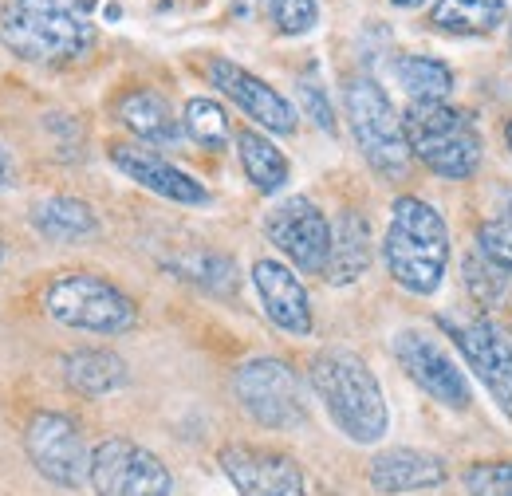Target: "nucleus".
Instances as JSON below:
<instances>
[{
  "label": "nucleus",
  "instance_id": "obj_1",
  "mask_svg": "<svg viewBox=\"0 0 512 496\" xmlns=\"http://www.w3.org/2000/svg\"><path fill=\"white\" fill-rule=\"evenodd\" d=\"M0 44L28 63L79 60L95 44L91 0H8Z\"/></svg>",
  "mask_w": 512,
  "mask_h": 496
},
{
  "label": "nucleus",
  "instance_id": "obj_2",
  "mask_svg": "<svg viewBox=\"0 0 512 496\" xmlns=\"http://www.w3.org/2000/svg\"><path fill=\"white\" fill-rule=\"evenodd\" d=\"M383 260L394 284L414 296H434L449 264V229L442 213L422 197H398L390 205Z\"/></svg>",
  "mask_w": 512,
  "mask_h": 496
},
{
  "label": "nucleus",
  "instance_id": "obj_3",
  "mask_svg": "<svg viewBox=\"0 0 512 496\" xmlns=\"http://www.w3.org/2000/svg\"><path fill=\"white\" fill-rule=\"evenodd\" d=\"M312 386L327 406L331 422L359 445L386 434V398L375 371L351 351H320L312 359Z\"/></svg>",
  "mask_w": 512,
  "mask_h": 496
},
{
  "label": "nucleus",
  "instance_id": "obj_4",
  "mask_svg": "<svg viewBox=\"0 0 512 496\" xmlns=\"http://www.w3.org/2000/svg\"><path fill=\"white\" fill-rule=\"evenodd\" d=\"M402 126L410 154L438 178L461 182L481 166V134L465 111H453L449 103H410Z\"/></svg>",
  "mask_w": 512,
  "mask_h": 496
},
{
  "label": "nucleus",
  "instance_id": "obj_5",
  "mask_svg": "<svg viewBox=\"0 0 512 496\" xmlns=\"http://www.w3.org/2000/svg\"><path fill=\"white\" fill-rule=\"evenodd\" d=\"M343 107H347V123H351L363 158L383 178H402L410 166V142H406L402 115L394 111L383 87L371 75H355L343 87Z\"/></svg>",
  "mask_w": 512,
  "mask_h": 496
},
{
  "label": "nucleus",
  "instance_id": "obj_6",
  "mask_svg": "<svg viewBox=\"0 0 512 496\" xmlns=\"http://www.w3.org/2000/svg\"><path fill=\"white\" fill-rule=\"evenodd\" d=\"M44 311L56 323L75 327V331H91V335H123L138 323V308L127 292L91 272L56 276L44 292Z\"/></svg>",
  "mask_w": 512,
  "mask_h": 496
},
{
  "label": "nucleus",
  "instance_id": "obj_7",
  "mask_svg": "<svg viewBox=\"0 0 512 496\" xmlns=\"http://www.w3.org/2000/svg\"><path fill=\"white\" fill-rule=\"evenodd\" d=\"M233 390H237L245 414L264 430H292L308 414L300 378L280 359H249L233 374Z\"/></svg>",
  "mask_w": 512,
  "mask_h": 496
},
{
  "label": "nucleus",
  "instance_id": "obj_8",
  "mask_svg": "<svg viewBox=\"0 0 512 496\" xmlns=\"http://www.w3.org/2000/svg\"><path fill=\"white\" fill-rule=\"evenodd\" d=\"M91 489L95 496H170V469L127 437H107L91 449Z\"/></svg>",
  "mask_w": 512,
  "mask_h": 496
},
{
  "label": "nucleus",
  "instance_id": "obj_9",
  "mask_svg": "<svg viewBox=\"0 0 512 496\" xmlns=\"http://www.w3.org/2000/svg\"><path fill=\"white\" fill-rule=\"evenodd\" d=\"M24 449L36 473L60 489H79L83 481H91V449L67 414H36L24 430Z\"/></svg>",
  "mask_w": 512,
  "mask_h": 496
},
{
  "label": "nucleus",
  "instance_id": "obj_10",
  "mask_svg": "<svg viewBox=\"0 0 512 496\" xmlns=\"http://www.w3.org/2000/svg\"><path fill=\"white\" fill-rule=\"evenodd\" d=\"M264 233H268V241L280 248L300 272H308V276L327 272L331 225H327V217L320 213L316 201H308V197H288V201H280V205L268 213Z\"/></svg>",
  "mask_w": 512,
  "mask_h": 496
},
{
  "label": "nucleus",
  "instance_id": "obj_11",
  "mask_svg": "<svg viewBox=\"0 0 512 496\" xmlns=\"http://www.w3.org/2000/svg\"><path fill=\"white\" fill-rule=\"evenodd\" d=\"M453 343L465 359V367L485 382V390L493 394V402L512 418V327L497 319H473L453 327Z\"/></svg>",
  "mask_w": 512,
  "mask_h": 496
},
{
  "label": "nucleus",
  "instance_id": "obj_12",
  "mask_svg": "<svg viewBox=\"0 0 512 496\" xmlns=\"http://www.w3.org/2000/svg\"><path fill=\"white\" fill-rule=\"evenodd\" d=\"M394 359L402 363V371L410 374L434 402H442L449 410H465L473 402V390H469L461 367L449 359L430 335H422V331H398L394 335Z\"/></svg>",
  "mask_w": 512,
  "mask_h": 496
},
{
  "label": "nucleus",
  "instance_id": "obj_13",
  "mask_svg": "<svg viewBox=\"0 0 512 496\" xmlns=\"http://www.w3.org/2000/svg\"><path fill=\"white\" fill-rule=\"evenodd\" d=\"M221 469L233 481L237 496H308L304 469L276 449L229 445L221 449Z\"/></svg>",
  "mask_w": 512,
  "mask_h": 496
},
{
  "label": "nucleus",
  "instance_id": "obj_14",
  "mask_svg": "<svg viewBox=\"0 0 512 496\" xmlns=\"http://www.w3.org/2000/svg\"><path fill=\"white\" fill-rule=\"evenodd\" d=\"M209 83L221 95H229L264 130H272V134H292L296 130V107L276 87H268L264 79H256L253 71H245V67H237V63L229 60H213L209 63Z\"/></svg>",
  "mask_w": 512,
  "mask_h": 496
},
{
  "label": "nucleus",
  "instance_id": "obj_15",
  "mask_svg": "<svg viewBox=\"0 0 512 496\" xmlns=\"http://www.w3.org/2000/svg\"><path fill=\"white\" fill-rule=\"evenodd\" d=\"M111 162L127 174L130 182H138L142 189L166 197V201H178V205H205L209 201V189L201 182H193L186 170H178L174 162H166L162 154L146 150V146H130V142H115L111 146Z\"/></svg>",
  "mask_w": 512,
  "mask_h": 496
},
{
  "label": "nucleus",
  "instance_id": "obj_16",
  "mask_svg": "<svg viewBox=\"0 0 512 496\" xmlns=\"http://www.w3.org/2000/svg\"><path fill=\"white\" fill-rule=\"evenodd\" d=\"M253 284L256 296L264 304V315L288 331V335H308L312 331V300L308 288L300 284V276L280 264V260H256L253 264Z\"/></svg>",
  "mask_w": 512,
  "mask_h": 496
},
{
  "label": "nucleus",
  "instance_id": "obj_17",
  "mask_svg": "<svg viewBox=\"0 0 512 496\" xmlns=\"http://www.w3.org/2000/svg\"><path fill=\"white\" fill-rule=\"evenodd\" d=\"M442 481H446L442 457H430V453H418V449H386L371 461V485L386 496L438 489Z\"/></svg>",
  "mask_w": 512,
  "mask_h": 496
},
{
  "label": "nucleus",
  "instance_id": "obj_18",
  "mask_svg": "<svg viewBox=\"0 0 512 496\" xmlns=\"http://www.w3.org/2000/svg\"><path fill=\"white\" fill-rule=\"evenodd\" d=\"M371 264V225L367 217H359L355 209H347L335 221L331 233V256H327V284H355Z\"/></svg>",
  "mask_w": 512,
  "mask_h": 496
},
{
  "label": "nucleus",
  "instance_id": "obj_19",
  "mask_svg": "<svg viewBox=\"0 0 512 496\" xmlns=\"http://www.w3.org/2000/svg\"><path fill=\"white\" fill-rule=\"evenodd\" d=\"M115 115H119V123L127 126L134 138H142V142L166 146V142L178 138V119H174L170 103H166L158 91L134 87V91H127V95L115 103Z\"/></svg>",
  "mask_w": 512,
  "mask_h": 496
},
{
  "label": "nucleus",
  "instance_id": "obj_20",
  "mask_svg": "<svg viewBox=\"0 0 512 496\" xmlns=\"http://www.w3.org/2000/svg\"><path fill=\"white\" fill-rule=\"evenodd\" d=\"M64 378L67 386L83 398H103V394H115L119 386H127V363L111 351H71L64 359Z\"/></svg>",
  "mask_w": 512,
  "mask_h": 496
},
{
  "label": "nucleus",
  "instance_id": "obj_21",
  "mask_svg": "<svg viewBox=\"0 0 512 496\" xmlns=\"http://www.w3.org/2000/svg\"><path fill=\"white\" fill-rule=\"evenodd\" d=\"M32 225L48 241H83V237H95V229H99L91 205L87 201H75V197L36 201L32 205Z\"/></svg>",
  "mask_w": 512,
  "mask_h": 496
},
{
  "label": "nucleus",
  "instance_id": "obj_22",
  "mask_svg": "<svg viewBox=\"0 0 512 496\" xmlns=\"http://www.w3.org/2000/svg\"><path fill=\"white\" fill-rule=\"evenodd\" d=\"M505 20V0H438L430 24L449 36H485Z\"/></svg>",
  "mask_w": 512,
  "mask_h": 496
},
{
  "label": "nucleus",
  "instance_id": "obj_23",
  "mask_svg": "<svg viewBox=\"0 0 512 496\" xmlns=\"http://www.w3.org/2000/svg\"><path fill=\"white\" fill-rule=\"evenodd\" d=\"M237 154H241L245 178H249L260 193L284 189V182H288V158H284L260 130H241V134H237Z\"/></svg>",
  "mask_w": 512,
  "mask_h": 496
},
{
  "label": "nucleus",
  "instance_id": "obj_24",
  "mask_svg": "<svg viewBox=\"0 0 512 496\" xmlns=\"http://www.w3.org/2000/svg\"><path fill=\"white\" fill-rule=\"evenodd\" d=\"M394 75L410 95V103H446L453 91V71L430 56H402L394 63Z\"/></svg>",
  "mask_w": 512,
  "mask_h": 496
},
{
  "label": "nucleus",
  "instance_id": "obj_25",
  "mask_svg": "<svg viewBox=\"0 0 512 496\" xmlns=\"http://www.w3.org/2000/svg\"><path fill=\"white\" fill-rule=\"evenodd\" d=\"M182 123H186V134H190L193 142H201L205 150H225L229 138H233L229 115H225L221 103H213V99H190Z\"/></svg>",
  "mask_w": 512,
  "mask_h": 496
},
{
  "label": "nucleus",
  "instance_id": "obj_26",
  "mask_svg": "<svg viewBox=\"0 0 512 496\" xmlns=\"http://www.w3.org/2000/svg\"><path fill=\"white\" fill-rule=\"evenodd\" d=\"M465 288H469V296H473L481 308H497V304H505V296H509V276H505L489 256L473 252V256H465Z\"/></svg>",
  "mask_w": 512,
  "mask_h": 496
},
{
  "label": "nucleus",
  "instance_id": "obj_27",
  "mask_svg": "<svg viewBox=\"0 0 512 496\" xmlns=\"http://www.w3.org/2000/svg\"><path fill=\"white\" fill-rule=\"evenodd\" d=\"M174 268H178L186 280L201 284V288H209V292H221V296L237 288V268H233V260H229V256H217V252L186 256V260H178Z\"/></svg>",
  "mask_w": 512,
  "mask_h": 496
},
{
  "label": "nucleus",
  "instance_id": "obj_28",
  "mask_svg": "<svg viewBox=\"0 0 512 496\" xmlns=\"http://www.w3.org/2000/svg\"><path fill=\"white\" fill-rule=\"evenodd\" d=\"M268 16L284 36H304L316 28L320 4L316 0H268Z\"/></svg>",
  "mask_w": 512,
  "mask_h": 496
},
{
  "label": "nucleus",
  "instance_id": "obj_29",
  "mask_svg": "<svg viewBox=\"0 0 512 496\" xmlns=\"http://www.w3.org/2000/svg\"><path fill=\"white\" fill-rule=\"evenodd\" d=\"M469 496H512V461H481L465 473Z\"/></svg>",
  "mask_w": 512,
  "mask_h": 496
},
{
  "label": "nucleus",
  "instance_id": "obj_30",
  "mask_svg": "<svg viewBox=\"0 0 512 496\" xmlns=\"http://www.w3.org/2000/svg\"><path fill=\"white\" fill-rule=\"evenodd\" d=\"M477 252L489 256L505 276H512V221H485L477 229Z\"/></svg>",
  "mask_w": 512,
  "mask_h": 496
},
{
  "label": "nucleus",
  "instance_id": "obj_31",
  "mask_svg": "<svg viewBox=\"0 0 512 496\" xmlns=\"http://www.w3.org/2000/svg\"><path fill=\"white\" fill-rule=\"evenodd\" d=\"M300 95H304V111L316 119V126H320V130H327V134H331V130H335V115H331V107H327V99H323L320 83H312V79H308V83L300 87Z\"/></svg>",
  "mask_w": 512,
  "mask_h": 496
},
{
  "label": "nucleus",
  "instance_id": "obj_32",
  "mask_svg": "<svg viewBox=\"0 0 512 496\" xmlns=\"http://www.w3.org/2000/svg\"><path fill=\"white\" fill-rule=\"evenodd\" d=\"M12 182V158H8V150L0 146V189Z\"/></svg>",
  "mask_w": 512,
  "mask_h": 496
},
{
  "label": "nucleus",
  "instance_id": "obj_33",
  "mask_svg": "<svg viewBox=\"0 0 512 496\" xmlns=\"http://www.w3.org/2000/svg\"><path fill=\"white\" fill-rule=\"evenodd\" d=\"M390 4H398V8H418V4H426V0H390Z\"/></svg>",
  "mask_w": 512,
  "mask_h": 496
},
{
  "label": "nucleus",
  "instance_id": "obj_34",
  "mask_svg": "<svg viewBox=\"0 0 512 496\" xmlns=\"http://www.w3.org/2000/svg\"><path fill=\"white\" fill-rule=\"evenodd\" d=\"M505 142H509V150H512V119H509V126H505Z\"/></svg>",
  "mask_w": 512,
  "mask_h": 496
},
{
  "label": "nucleus",
  "instance_id": "obj_35",
  "mask_svg": "<svg viewBox=\"0 0 512 496\" xmlns=\"http://www.w3.org/2000/svg\"><path fill=\"white\" fill-rule=\"evenodd\" d=\"M509 48H512V24H509Z\"/></svg>",
  "mask_w": 512,
  "mask_h": 496
},
{
  "label": "nucleus",
  "instance_id": "obj_36",
  "mask_svg": "<svg viewBox=\"0 0 512 496\" xmlns=\"http://www.w3.org/2000/svg\"><path fill=\"white\" fill-rule=\"evenodd\" d=\"M509 221H512V201H509Z\"/></svg>",
  "mask_w": 512,
  "mask_h": 496
},
{
  "label": "nucleus",
  "instance_id": "obj_37",
  "mask_svg": "<svg viewBox=\"0 0 512 496\" xmlns=\"http://www.w3.org/2000/svg\"><path fill=\"white\" fill-rule=\"evenodd\" d=\"M0 252H4V248H0Z\"/></svg>",
  "mask_w": 512,
  "mask_h": 496
}]
</instances>
